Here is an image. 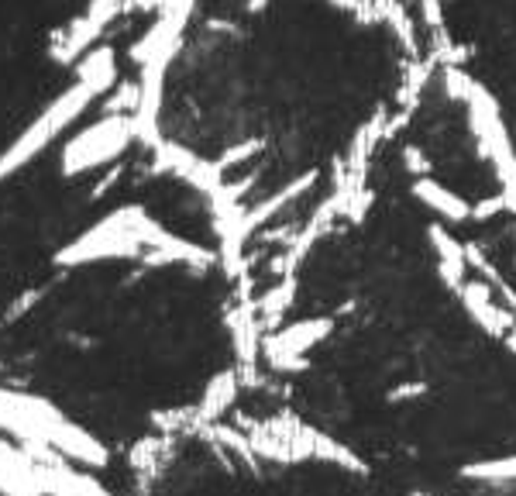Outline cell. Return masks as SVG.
<instances>
[{"label":"cell","mask_w":516,"mask_h":496,"mask_svg":"<svg viewBox=\"0 0 516 496\" xmlns=\"http://www.w3.org/2000/svg\"><path fill=\"white\" fill-rule=\"evenodd\" d=\"M468 479H486V483H516V455L513 459H492L465 469Z\"/></svg>","instance_id":"cell-1"}]
</instances>
